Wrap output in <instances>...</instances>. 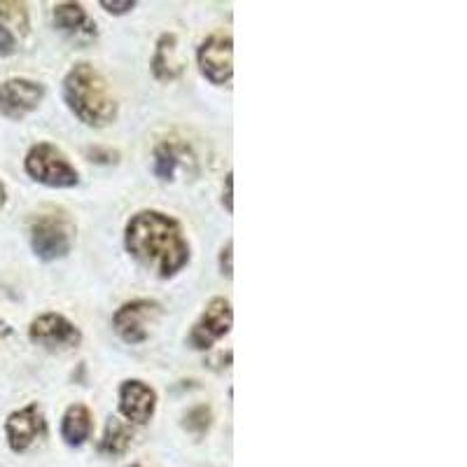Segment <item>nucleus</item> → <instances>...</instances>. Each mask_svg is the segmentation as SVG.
Instances as JSON below:
<instances>
[{"label":"nucleus","mask_w":467,"mask_h":467,"mask_svg":"<svg viewBox=\"0 0 467 467\" xmlns=\"http://www.w3.org/2000/svg\"><path fill=\"white\" fill-rule=\"evenodd\" d=\"M101 5L106 7L108 12H112V15H124V12L133 10V7H136V3H133V0H124V3H112V0H101Z\"/></svg>","instance_id":"nucleus-21"},{"label":"nucleus","mask_w":467,"mask_h":467,"mask_svg":"<svg viewBox=\"0 0 467 467\" xmlns=\"http://www.w3.org/2000/svg\"><path fill=\"white\" fill-rule=\"evenodd\" d=\"M133 432L127 423H122L119 419H108L106 432H103L101 440V451L110 453V456H119L131 446Z\"/></svg>","instance_id":"nucleus-17"},{"label":"nucleus","mask_w":467,"mask_h":467,"mask_svg":"<svg viewBox=\"0 0 467 467\" xmlns=\"http://www.w3.org/2000/svg\"><path fill=\"white\" fill-rule=\"evenodd\" d=\"M45 99V87L26 78H12L0 85V115L7 119H22L36 110Z\"/></svg>","instance_id":"nucleus-9"},{"label":"nucleus","mask_w":467,"mask_h":467,"mask_svg":"<svg viewBox=\"0 0 467 467\" xmlns=\"http://www.w3.org/2000/svg\"><path fill=\"white\" fill-rule=\"evenodd\" d=\"M234 49H232V37L215 33V36L206 37L203 45L199 47V68H202L203 78L211 80L213 85H224L232 80L234 73Z\"/></svg>","instance_id":"nucleus-10"},{"label":"nucleus","mask_w":467,"mask_h":467,"mask_svg":"<svg viewBox=\"0 0 467 467\" xmlns=\"http://www.w3.org/2000/svg\"><path fill=\"white\" fill-rule=\"evenodd\" d=\"M54 26L78 43H89L96 37V24L80 3H58L54 7Z\"/></svg>","instance_id":"nucleus-12"},{"label":"nucleus","mask_w":467,"mask_h":467,"mask_svg":"<svg viewBox=\"0 0 467 467\" xmlns=\"http://www.w3.org/2000/svg\"><path fill=\"white\" fill-rule=\"evenodd\" d=\"M232 248L234 244L232 241H227V245L223 248V253H220V271H223L224 276L232 278Z\"/></svg>","instance_id":"nucleus-20"},{"label":"nucleus","mask_w":467,"mask_h":467,"mask_svg":"<svg viewBox=\"0 0 467 467\" xmlns=\"http://www.w3.org/2000/svg\"><path fill=\"white\" fill-rule=\"evenodd\" d=\"M232 320H234V311L229 299L224 297L211 299L206 311L202 314V318L194 323V327H192L190 332L192 348H197V350L211 348L215 341L223 339L229 329H232Z\"/></svg>","instance_id":"nucleus-6"},{"label":"nucleus","mask_w":467,"mask_h":467,"mask_svg":"<svg viewBox=\"0 0 467 467\" xmlns=\"http://www.w3.org/2000/svg\"><path fill=\"white\" fill-rule=\"evenodd\" d=\"M133 467H139V465H133Z\"/></svg>","instance_id":"nucleus-25"},{"label":"nucleus","mask_w":467,"mask_h":467,"mask_svg":"<svg viewBox=\"0 0 467 467\" xmlns=\"http://www.w3.org/2000/svg\"><path fill=\"white\" fill-rule=\"evenodd\" d=\"M87 154L91 157V161H99V164H112V161H117V157H119L115 150H101V148H89L87 150Z\"/></svg>","instance_id":"nucleus-19"},{"label":"nucleus","mask_w":467,"mask_h":467,"mask_svg":"<svg viewBox=\"0 0 467 467\" xmlns=\"http://www.w3.org/2000/svg\"><path fill=\"white\" fill-rule=\"evenodd\" d=\"M5 435L12 451H26L28 446H33L36 441H40L47 435V420H45L43 409L37 407L36 402H31L28 407L19 409V411L7 416Z\"/></svg>","instance_id":"nucleus-8"},{"label":"nucleus","mask_w":467,"mask_h":467,"mask_svg":"<svg viewBox=\"0 0 467 467\" xmlns=\"http://www.w3.org/2000/svg\"><path fill=\"white\" fill-rule=\"evenodd\" d=\"M127 250L161 278L175 276L190 262V244L178 220L160 211L136 213L127 224Z\"/></svg>","instance_id":"nucleus-1"},{"label":"nucleus","mask_w":467,"mask_h":467,"mask_svg":"<svg viewBox=\"0 0 467 467\" xmlns=\"http://www.w3.org/2000/svg\"><path fill=\"white\" fill-rule=\"evenodd\" d=\"M10 332H12V329L7 327V325L3 323V320H0V337H7V335H10Z\"/></svg>","instance_id":"nucleus-23"},{"label":"nucleus","mask_w":467,"mask_h":467,"mask_svg":"<svg viewBox=\"0 0 467 467\" xmlns=\"http://www.w3.org/2000/svg\"><path fill=\"white\" fill-rule=\"evenodd\" d=\"M224 187H227V190H224V206H227V211L232 213V173L227 175V181H224Z\"/></svg>","instance_id":"nucleus-22"},{"label":"nucleus","mask_w":467,"mask_h":467,"mask_svg":"<svg viewBox=\"0 0 467 467\" xmlns=\"http://www.w3.org/2000/svg\"><path fill=\"white\" fill-rule=\"evenodd\" d=\"M64 99L87 127H108L117 117V101L106 78L91 64H75L64 80Z\"/></svg>","instance_id":"nucleus-2"},{"label":"nucleus","mask_w":467,"mask_h":467,"mask_svg":"<svg viewBox=\"0 0 467 467\" xmlns=\"http://www.w3.org/2000/svg\"><path fill=\"white\" fill-rule=\"evenodd\" d=\"M152 73L157 80H175L182 73V61L175 58V36L164 33L152 57Z\"/></svg>","instance_id":"nucleus-16"},{"label":"nucleus","mask_w":467,"mask_h":467,"mask_svg":"<svg viewBox=\"0 0 467 467\" xmlns=\"http://www.w3.org/2000/svg\"><path fill=\"white\" fill-rule=\"evenodd\" d=\"M157 409V393L140 379H129L119 386V411L136 425H145Z\"/></svg>","instance_id":"nucleus-11"},{"label":"nucleus","mask_w":467,"mask_h":467,"mask_svg":"<svg viewBox=\"0 0 467 467\" xmlns=\"http://www.w3.org/2000/svg\"><path fill=\"white\" fill-rule=\"evenodd\" d=\"M194 166V154L181 140H164L154 150V173L161 181H173L178 171Z\"/></svg>","instance_id":"nucleus-14"},{"label":"nucleus","mask_w":467,"mask_h":467,"mask_svg":"<svg viewBox=\"0 0 467 467\" xmlns=\"http://www.w3.org/2000/svg\"><path fill=\"white\" fill-rule=\"evenodd\" d=\"M161 306L152 299H133L124 304L112 318V327L119 335V339L127 344H143L150 335V325L160 318Z\"/></svg>","instance_id":"nucleus-5"},{"label":"nucleus","mask_w":467,"mask_h":467,"mask_svg":"<svg viewBox=\"0 0 467 467\" xmlns=\"http://www.w3.org/2000/svg\"><path fill=\"white\" fill-rule=\"evenodd\" d=\"M5 199H7V194H5V185H3V182H0V206H3V203H5Z\"/></svg>","instance_id":"nucleus-24"},{"label":"nucleus","mask_w":467,"mask_h":467,"mask_svg":"<svg viewBox=\"0 0 467 467\" xmlns=\"http://www.w3.org/2000/svg\"><path fill=\"white\" fill-rule=\"evenodd\" d=\"M24 169H26V173L36 182H43L47 187H58V190L75 187L80 182V175H78L75 166L68 161V157L58 148H54L52 143L33 145L26 154Z\"/></svg>","instance_id":"nucleus-4"},{"label":"nucleus","mask_w":467,"mask_h":467,"mask_svg":"<svg viewBox=\"0 0 467 467\" xmlns=\"http://www.w3.org/2000/svg\"><path fill=\"white\" fill-rule=\"evenodd\" d=\"M73 223L64 211L36 215L31 223V248L40 260H61L73 248Z\"/></svg>","instance_id":"nucleus-3"},{"label":"nucleus","mask_w":467,"mask_h":467,"mask_svg":"<svg viewBox=\"0 0 467 467\" xmlns=\"http://www.w3.org/2000/svg\"><path fill=\"white\" fill-rule=\"evenodd\" d=\"M28 337L33 344L43 346L47 350H68L80 346L82 335L68 318L58 314L37 316L28 327Z\"/></svg>","instance_id":"nucleus-7"},{"label":"nucleus","mask_w":467,"mask_h":467,"mask_svg":"<svg viewBox=\"0 0 467 467\" xmlns=\"http://www.w3.org/2000/svg\"><path fill=\"white\" fill-rule=\"evenodd\" d=\"M91 428H94V420H91V411L85 404H73V407L66 409L64 420H61V437L66 440V444H85L91 435Z\"/></svg>","instance_id":"nucleus-15"},{"label":"nucleus","mask_w":467,"mask_h":467,"mask_svg":"<svg viewBox=\"0 0 467 467\" xmlns=\"http://www.w3.org/2000/svg\"><path fill=\"white\" fill-rule=\"evenodd\" d=\"M28 33L26 7L19 3H0V57H10L19 47V37Z\"/></svg>","instance_id":"nucleus-13"},{"label":"nucleus","mask_w":467,"mask_h":467,"mask_svg":"<svg viewBox=\"0 0 467 467\" xmlns=\"http://www.w3.org/2000/svg\"><path fill=\"white\" fill-rule=\"evenodd\" d=\"M211 423H213V411L211 407H206V404H199V407H194L190 414L185 416V428L190 432H194V435H203V432L211 428Z\"/></svg>","instance_id":"nucleus-18"}]
</instances>
